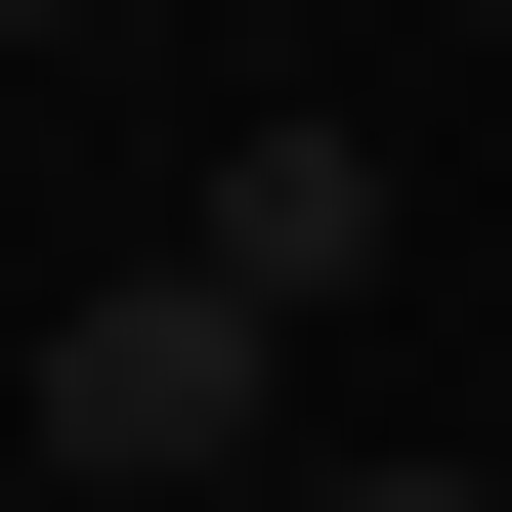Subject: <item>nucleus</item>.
Instances as JSON below:
<instances>
[{
  "mask_svg": "<svg viewBox=\"0 0 512 512\" xmlns=\"http://www.w3.org/2000/svg\"><path fill=\"white\" fill-rule=\"evenodd\" d=\"M256 384L299 342H256L214 256H86V299H43V512H256Z\"/></svg>",
  "mask_w": 512,
  "mask_h": 512,
  "instance_id": "nucleus-1",
  "label": "nucleus"
},
{
  "mask_svg": "<svg viewBox=\"0 0 512 512\" xmlns=\"http://www.w3.org/2000/svg\"><path fill=\"white\" fill-rule=\"evenodd\" d=\"M171 256H214L256 342H299V299H384V128H214V214H171Z\"/></svg>",
  "mask_w": 512,
  "mask_h": 512,
  "instance_id": "nucleus-2",
  "label": "nucleus"
},
{
  "mask_svg": "<svg viewBox=\"0 0 512 512\" xmlns=\"http://www.w3.org/2000/svg\"><path fill=\"white\" fill-rule=\"evenodd\" d=\"M0 43H86V0H0Z\"/></svg>",
  "mask_w": 512,
  "mask_h": 512,
  "instance_id": "nucleus-4",
  "label": "nucleus"
},
{
  "mask_svg": "<svg viewBox=\"0 0 512 512\" xmlns=\"http://www.w3.org/2000/svg\"><path fill=\"white\" fill-rule=\"evenodd\" d=\"M299 512H512V470H299Z\"/></svg>",
  "mask_w": 512,
  "mask_h": 512,
  "instance_id": "nucleus-3",
  "label": "nucleus"
}]
</instances>
